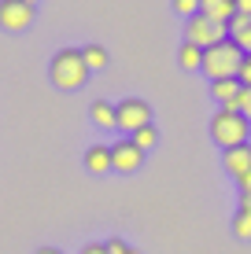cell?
Returning <instances> with one entry per match:
<instances>
[{
  "mask_svg": "<svg viewBox=\"0 0 251 254\" xmlns=\"http://www.w3.org/2000/svg\"><path fill=\"white\" fill-rule=\"evenodd\" d=\"M89 74H92V70L85 66L82 48H71V45L59 48L56 56H52V63H48V81L56 85L59 92H78V89H85Z\"/></svg>",
  "mask_w": 251,
  "mask_h": 254,
  "instance_id": "1",
  "label": "cell"
},
{
  "mask_svg": "<svg viewBox=\"0 0 251 254\" xmlns=\"http://www.w3.org/2000/svg\"><path fill=\"white\" fill-rule=\"evenodd\" d=\"M248 136H251V122L240 115V111H222V107L214 111V118H211V140L222 147V151L248 144Z\"/></svg>",
  "mask_w": 251,
  "mask_h": 254,
  "instance_id": "2",
  "label": "cell"
},
{
  "mask_svg": "<svg viewBox=\"0 0 251 254\" xmlns=\"http://www.w3.org/2000/svg\"><path fill=\"white\" fill-rule=\"evenodd\" d=\"M240 63H244V52H240V45L229 37V41H222V45L203 52V66L200 70L211 77V81H222V77H237Z\"/></svg>",
  "mask_w": 251,
  "mask_h": 254,
  "instance_id": "3",
  "label": "cell"
},
{
  "mask_svg": "<svg viewBox=\"0 0 251 254\" xmlns=\"http://www.w3.org/2000/svg\"><path fill=\"white\" fill-rule=\"evenodd\" d=\"M185 41L207 52L214 45H222V41H229V26L207 19V15H192V19H185Z\"/></svg>",
  "mask_w": 251,
  "mask_h": 254,
  "instance_id": "4",
  "label": "cell"
},
{
  "mask_svg": "<svg viewBox=\"0 0 251 254\" xmlns=\"http://www.w3.org/2000/svg\"><path fill=\"white\" fill-rule=\"evenodd\" d=\"M152 126V103L141 96H126L122 103H115V129H122L126 136H133L137 129Z\"/></svg>",
  "mask_w": 251,
  "mask_h": 254,
  "instance_id": "5",
  "label": "cell"
},
{
  "mask_svg": "<svg viewBox=\"0 0 251 254\" xmlns=\"http://www.w3.org/2000/svg\"><path fill=\"white\" fill-rule=\"evenodd\" d=\"M33 19H37V7H30L26 0H0V30L22 33L33 26Z\"/></svg>",
  "mask_w": 251,
  "mask_h": 254,
  "instance_id": "6",
  "label": "cell"
},
{
  "mask_svg": "<svg viewBox=\"0 0 251 254\" xmlns=\"http://www.w3.org/2000/svg\"><path fill=\"white\" fill-rule=\"evenodd\" d=\"M141 166H144V151L129 136H122V140L111 144V170H115V173H137Z\"/></svg>",
  "mask_w": 251,
  "mask_h": 254,
  "instance_id": "7",
  "label": "cell"
},
{
  "mask_svg": "<svg viewBox=\"0 0 251 254\" xmlns=\"http://www.w3.org/2000/svg\"><path fill=\"white\" fill-rule=\"evenodd\" d=\"M240 92H244V85H240L237 77L211 81V96H214V103H218L222 111H240Z\"/></svg>",
  "mask_w": 251,
  "mask_h": 254,
  "instance_id": "8",
  "label": "cell"
},
{
  "mask_svg": "<svg viewBox=\"0 0 251 254\" xmlns=\"http://www.w3.org/2000/svg\"><path fill=\"white\" fill-rule=\"evenodd\" d=\"M222 170H226L233 181L244 177V173L251 170V144H240V147H229V151H222Z\"/></svg>",
  "mask_w": 251,
  "mask_h": 254,
  "instance_id": "9",
  "label": "cell"
},
{
  "mask_svg": "<svg viewBox=\"0 0 251 254\" xmlns=\"http://www.w3.org/2000/svg\"><path fill=\"white\" fill-rule=\"evenodd\" d=\"M82 162H85V170L89 173H111V144H89L85 147V155H82Z\"/></svg>",
  "mask_w": 251,
  "mask_h": 254,
  "instance_id": "10",
  "label": "cell"
},
{
  "mask_svg": "<svg viewBox=\"0 0 251 254\" xmlns=\"http://www.w3.org/2000/svg\"><path fill=\"white\" fill-rule=\"evenodd\" d=\"M200 15L229 26V19L237 15V0H200Z\"/></svg>",
  "mask_w": 251,
  "mask_h": 254,
  "instance_id": "11",
  "label": "cell"
},
{
  "mask_svg": "<svg viewBox=\"0 0 251 254\" xmlns=\"http://www.w3.org/2000/svg\"><path fill=\"white\" fill-rule=\"evenodd\" d=\"M89 122L96 129H115V103H111V100H92Z\"/></svg>",
  "mask_w": 251,
  "mask_h": 254,
  "instance_id": "12",
  "label": "cell"
},
{
  "mask_svg": "<svg viewBox=\"0 0 251 254\" xmlns=\"http://www.w3.org/2000/svg\"><path fill=\"white\" fill-rule=\"evenodd\" d=\"M177 66L181 70H200L203 66V48H196V45L185 41V45L177 48Z\"/></svg>",
  "mask_w": 251,
  "mask_h": 254,
  "instance_id": "13",
  "label": "cell"
},
{
  "mask_svg": "<svg viewBox=\"0 0 251 254\" xmlns=\"http://www.w3.org/2000/svg\"><path fill=\"white\" fill-rule=\"evenodd\" d=\"M82 59H85L89 70H103V66H107V48H103V45H85Z\"/></svg>",
  "mask_w": 251,
  "mask_h": 254,
  "instance_id": "14",
  "label": "cell"
},
{
  "mask_svg": "<svg viewBox=\"0 0 251 254\" xmlns=\"http://www.w3.org/2000/svg\"><path fill=\"white\" fill-rule=\"evenodd\" d=\"M129 140H133V144H137V147H141V151H144V155H148V151H152V147H155V144H159V129H155V126H144V129H137V133H133V136H129Z\"/></svg>",
  "mask_w": 251,
  "mask_h": 254,
  "instance_id": "15",
  "label": "cell"
},
{
  "mask_svg": "<svg viewBox=\"0 0 251 254\" xmlns=\"http://www.w3.org/2000/svg\"><path fill=\"white\" fill-rule=\"evenodd\" d=\"M233 236H237V240H251V214L248 210H240L237 206V214H233Z\"/></svg>",
  "mask_w": 251,
  "mask_h": 254,
  "instance_id": "16",
  "label": "cell"
},
{
  "mask_svg": "<svg viewBox=\"0 0 251 254\" xmlns=\"http://www.w3.org/2000/svg\"><path fill=\"white\" fill-rule=\"evenodd\" d=\"M174 11L181 19H192V15H200V0H174Z\"/></svg>",
  "mask_w": 251,
  "mask_h": 254,
  "instance_id": "17",
  "label": "cell"
},
{
  "mask_svg": "<svg viewBox=\"0 0 251 254\" xmlns=\"http://www.w3.org/2000/svg\"><path fill=\"white\" fill-rule=\"evenodd\" d=\"M251 26V15H233L229 19V37H237V33H244Z\"/></svg>",
  "mask_w": 251,
  "mask_h": 254,
  "instance_id": "18",
  "label": "cell"
},
{
  "mask_svg": "<svg viewBox=\"0 0 251 254\" xmlns=\"http://www.w3.org/2000/svg\"><path fill=\"white\" fill-rule=\"evenodd\" d=\"M237 81L244 85V89H251V56H244V63H240V70H237Z\"/></svg>",
  "mask_w": 251,
  "mask_h": 254,
  "instance_id": "19",
  "label": "cell"
},
{
  "mask_svg": "<svg viewBox=\"0 0 251 254\" xmlns=\"http://www.w3.org/2000/svg\"><path fill=\"white\" fill-rule=\"evenodd\" d=\"M237 191H240V199H251V170L244 177H237Z\"/></svg>",
  "mask_w": 251,
  "mask_h": 254,
  "instance_id": "20",
  "label": "cell"
},
{
  "mask_svg": "<svg viewBox=\"0 0 251 254\" xmlns=\"http://www.w3.org/2000/svg\"><path fill=\"white\" fill-rule=\"evenodd\" d=\"M233 41H237V45H240V52H244V56H251V26H248L244 33H237V37H233Z\"/></svg>",
  "mask_w": 251,
  "mask_h": 254,
  "instance_id": "21",
  "label": "cell"
},
{
  "mask_svg": "<svg viewBox=\"0 0 251 254\" xmlns=\"http://www.w3.org/2000/svg\"><path fill=\"white\" fill-rule=\"evenodd\" d=\"M240 115H244V118L251 122V89H244V92H240Z\"/></svg>",
  "mask_w": 251,
  "mask_h": 254,
  "instance_id": "22",
  "label": "cell"
},
{
  "mask_svg": "<svg viewBox=\"0 0 251 254\" xmlns=\"http://www.w3.org/2000/svg\"><path fill=\"white\" fill-rule=\"evenodd\" d=\"M78 254H107V243H85Z\"/></svg>",
  "mask_w": 251,
  "mask_h": 254,
  "instance_id": "23",
  "label": "cell"
},
{
  "mask_svg": "<svg viewBox=\"0 0 251 254\" xmlns=\"http://www.w3.org/2000/svg\"><path fill=\"white\" fill-rule=\"evenodd\" d=\"M126 247H129L126 240H107V254H122Z\"/></svg>",
  "mask_w": 251,
  "mask_h": 254,
  "instance_id": "24",
  "label": "cell"
},
{
  "mask_svg": "<svg viewBox=\"0 0 251 254\" xmlns=\"http://www.w3.org/2000/svg\"><path fill=\"white\" fill-rule=\"evenodd\" d=\"M237 15H251V0H237Z\"/></svg>",
  "mask_w": 251,
  "mask_h": 254,
  "instance_id": "25",
  "label": "cell"
},
{
  "mask_svg": "<svg viewBox=\"0 0 251 254\" xmlns=\"http://www.w3.org/2000/svg\"><path fill=\"white\" fill-rule=\"evenodd\" d=\"M37 254H63L59 247H37Z\"/></svg>",
  "mask_w": 251,
  "mask_h": 254,
  "instance_id": "26",
  "label": "cell"
},
{
  "mask_svg": "<svg viewBox=\"0 0 251 254\" xmlns=\"http://www.w3.org/2000/svg\"><path fill=\"white\" fill-rule=\"evenodd\" d=\"M240 210H248V214H251V199H240Z\"/></svg>",
  "mask_w": 251,
  "mask_h": 254,
  "instance_id": "27",
  "label": "cell"
},
{
  "mask_svg": "<svg viewBox=\"0 0 251 254\" xmlns=\"http://www.w3.org/2000/svg\"><path fill=\"white\" fill-rule=\"evenodd\" d=\"M122 254H141V251H137V247H126V251H122Z\"/></svg>",
  "mask_w": 251,
  "mask_h": 254,
  "instance_id": "28",
  "label": "cell"
},
{
  "mask_svg": "<svg viewBox=\"0 0 251 254\" xmlns=\"http://www.w3.org/2000/svg\"><path fill=\"white\" fill-rule=\"evenodd\" d=\"M26 4H30V7H37V4H41V0H26Z\"/></svg>",
  "mask_w": 251,
  "mask_h": 254,
  "instance_id": "29",
  "label": "cell"
}]
</instances>
